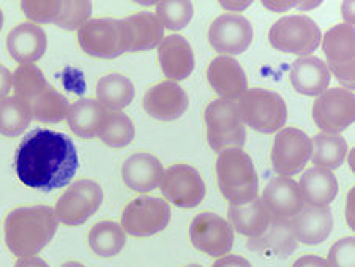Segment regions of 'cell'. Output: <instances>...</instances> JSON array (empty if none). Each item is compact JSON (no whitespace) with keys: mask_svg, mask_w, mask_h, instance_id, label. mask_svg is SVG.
I'll list each match as a JSON object with an SVG mask.
<instances>
[{"mask_svg":"<svg viewBox=\"0 0 355 267\" xmlns=\"http://www.w3.org/2000/svg\"><path fill=\"white\" fill-rule=\"evenodd\" d=\"M135 98V87L130 78L120 73H110L96 83V101L107 111H122Z\"/></svg>","mask_w":355,"mask_h":267,"instance_id":"30","label":"cell"},{"mask_svg":"<svg viewBox=\"0 0 355 267\" xmlns=\"http://www.w3.org/2000/svg\"><path fill=\"white\" fill-rule=\"evenodd\" d=\"M59 230L55 210L48 206L13 209L5 218V243L18 258L35 257L53 241Z\"/></svg>","mask_w":355,"mask_h":267,"instance_id":"2","label":"cell"},{"mask_svg":"<svg viewBox=\"0 0 355 267\" xmlns=\"http://www.w3.org/2000/svg\"><path fill=\"white\" fill-rule=\"evenodd\" d=\"M185 267H202V266H199V264H190V266H185Z\"/></svg>","mask_w":355,"mask_h":267,"instance_id":"50","label":"cell"},{"mask_svg":"<svg viewBox=\"0 0 355 267\" xmlns=\"http://www.w3.org/2000/svg\"><path fill=\"white\" fill-rule=\"evenodd\" d=\"M122 21L128 33V53L157 48L163 42L164 29L153 13H133Z\"/></svg>","mask_w":355,"mask_h":267,"instance_id":"26","label":"cell"},{"mask_svg":"<svg viewBox=\"0 0 355 267\" xmlns=\"http://www.w3.org/2000/svg\"><path fill=\"white\" fill-rule=\"evenodd\" d=\"M78 43L92 58L116 59L128 53L127 27L122 19H90L78 31Z\"/></svg>","mask_w":355,"mask_h":267,"instance_id":"7","label":"cell"},{"mask_svg":"<svg viewBox=\"0 0 355 267\" xmlns=\"http://www.w3.org/2000/svg\"><path fill=\"white\" fill-rule=\"evenodd\" d=\"M292 226H294L297 241L305 246H319L334 230L331 209L329 206L314 207L305 204L300 212L292 218Z\"/></svg>","mask_w":355,"mask_h":267,"instance_id":"25","label":"cell"},{"mask_svg":"<svg viewBox=\"0 0 355 267\" xmlns=\"http://www.w3.org/2000/svg\"><path fill=\"white\" fill-rule=\"evenodd\" d=\"M320 2H310V3H305V2H297V8H302V10H311V8H316L319 7Z\"/></svg>","mask_w":355,"mask_h":267,"instance_id":"46","label":"cell"},{"mask_svg":"<svg viewBox=\"0 0 355 267\" xmlns=\"http://www.w3.org/2000/svg\"><path fill=\"white\" fill-rule=\"evenodd\" d=\"M211 267H253L250 264L248 259L243 257H239V255H226L221 259L216 261V263Z\"/></svg>","mask_w":355,"mask_h":267,"instance_id":"40","label":"cell"},{"mask_svg":"<svg viewBox=\"0 0 355 267\" xmlns=\"http://www.w3.org/2000/svg\"><path fill=\"white\" fill-rule=\"evenodd\" d=\"M292 267H330V264L327 259L316 257V255H305L297 259Z\"/></svg>","mask_w":355,"mask_h":267,"instance_id":"41","label":"cell"},{"mask_svg":"<svg viewBox=\"0 0 355 267\" xmlns=\"http://www.w3.org/2000/svg\"><path fill=\"white\" fill-rule=\"evenodd\" d=\"M297 241L292 220L272 218L268 228L259 237L250 239L246 247L267 258H288L297 250Z\"/></svg>","mask_w":355,"mask_h":267,"instance_id":"20","label":"cell"},{"mask_svg":"<svg viewBox=\"0 0 355 267\" xmlns=\"http://www.w3.org/2000/svg\"><path fill=\"white\" fill-rule=\"evenodd\" d=\"M127 243V232L116 221L105 220L92 226L89 247L101 258H112L122 252Z\"/></svg>","mask_w":355,"mask_h":267,"instance_id":"31","label":"cell"},{"mask_svg":"<svg viewBox=\"0 0 355 267\" xmlns=\"http://www.w3.org/2000/svg\"><path fill=\"white\" fill-rule=\"evenodd\" d=\"M330 267H355V239L343 237L334 243L329 252Z\"/></svg>","mask_w":355,"mask_h":267,"instance_id":"38","label":"cell"},{"mask_svg":"<svg viewBox=\"0 0 355 267\" xmlns=\"http://www.w3.org/2000/svg\"><path fill=\"white\" fill-rule=\"evenodd\" d=\"M325 65L347 90L354 89L355 79V33L347 22L330 27L320 40Z\"/></svg>","mask_w":355,"mask_h":267,"instance_id":"9","label":"cell"},{"mask_svg":"<svg viewBox=\"0 0 355 267\" xmlns=\"http://www.w3.org/2000/svg\"><path fill=\"white\" fill-rule=\"evenodd\" d=\"M311 158V138L305 132L289 127L282 128L273 139L272 163L275 173L292 178L306 166Z\"/></svg>","mask_w":355,"mask_h":267,"instance_id":"14","label":"cell"},{"mask_svg":"<svg viewBox=\"0 0 355 267\" xmlns=\"http://www.w3.org/2000/svg\"><path fill=\"white\" fill-rule=\"evenodd\" d=\"M98 138L106 146L120 149L128 146L135 138V125L122 111H107L105 122L101 125Z\"/></svg>","mask_w":355,"mask_h":267,"instance_id":"34","label":"cell"},{"mask_svg":"<svg viewBox=\"0 0 355 267\" xmlns=\"http://www.w3.org/2000/svg\"><path fill=\"white\" fill-rule=\"evenodd\" d=\"M15 96L32 112V117L43 123L64 121L70 101L55 90L37 65H19L13 73Z\"/></svg>","mask_w":355,"mask_h":267,"instance_id":"3","label":"cell"},{"mask_svg":"<svg viewBox=\"0 0 355 267\" xmlns=\"http://www.w3.org/2000/svg\"><path fill=\"white\" fill-rule=\"evenodd\" d=\"M320 40L322 33L316 21L305 15L283 16L268 32V42L275 49L300 58H306L308 54L314 53L320 44Z\"/></svg>","mask_w":355,"mask_h":267,"instance_id":"8","label":"cell"},{"mask_svg":"<svg viewBox=\"0 0 355 267\" xmlns=\"http://www.w3.org/2000/svg\"><path fill=\"white\" fill-rule=\"evenodd\" d=\"M32 112L16 96L0 100V135L15 138L26 132L32 122Z\"/></svg>","mask_w":355,"mask_h":267,"instance_id":"33","label":"cell"},{"mask_svg":"<svg viewBox=\"0 0 355 267\" xmlns=\"http://www.w3.org/2000/svg\"><path fill=\"white\" fill-rule=\"evenodd\" d=\"M15 267H49L44 259L38 257H26L16 261Z\"/></svg>","mask_w":355,"mask_h":267,"instance_id":"43","label":"cell"},{"mask_svg":"<svg viewBox=\"0 0 355 267\" xmlns=\"http://www.w3.org/2000/svg\"><path fill=\"white\" fill-rule=\"evenodd\" d=\"M207 125V141L215 152L242 149L246 143V130L239 114L236 101L218 98L210 101L204 112Z\"/></svg>","mask_w":355,"mask_h":267,"instance_id":"6","label":"cell"},{"mask_svg":"<svg viewBox=\"0 0 355 267\" xmlns=\"http://www.w3.org/2000/svg\"><path fill=\"white\" fill-rule=\"evenodd\" d=\"M299 189L306 206L324 207L329 206L336 198L338 182L331 171L322 168H311L303 173Z\"/></svg>","mask_w":355,"mask_h":267,"instance_id":"29","label":"cell"},{"mask_svg":"<svg viewBox=\"0 0 355 267\" xmlns=\"http://www.w3.org/2000/svg\"><path fill=\"white\" fill-rule=\"evenodd\" d=\"M207 79L221 98L236 101L248 90V79L243 67L234 58L218 55L209 64Z\"/></svg>","mask_w":355,"mask_h":267,"instance_id":"19","label":"cell"},{"mask_svg":"<svg viewBox=\"0 0 355 267\" xmlns=\"http://www.w3.org/2000/svg\"><path fill=\"white\" fill-rule=\"evenodd\" d=\"M354 189L349 193V198H347V214H346V218H347V223L351 226L352 230H355V221H354Z\"/></svg>","mask_w":355,"mask_h":267,"instance_id":"44","label":"cell"},{"mask_svg":"<svg viewBox=\"0 0 355 267\" xmlns=\"http://www.w3.org/2000/svg\"><path fill=\"white\" fill-rule=\"evenodd\" d=\"M242 122L259 133H278L288 121V106L279 94L268 89H250L239 98Z\"/></svg>","mask_w":355,"mask_h":267,"instance_id":"5","label":"cell"},{"mask_svg":"<svg viewBox=\"0 0 355 267\" xmlns=\"http://www.w3.org/2000/svg\"><path fill=\"white\" fill-rule=\"evenodd\" d=\"M103 204V190L95 180L83 179L73 184L55 204V215L60 223L79 226L87 221Z\"/></svg>","mask_w":355,"mask_h":267,"instance_id":"13","label":"cell"},{"mask_svg":"<svg viewBox=\"0 0 355 267\" xmlns=\"http://www.w3.org/2000/svg\"><path fill=\"white\" fill-rule=\"evenodd\" d=\"M190 239L199 252L209 257H225L234 246L231 223L214 212H202L194 217L190 226Z\"/></svg>","mask_w":355,"mask_h":267,"instance_id":"15","label":"cell"},{"mask_svg":"<svg viewBox=\"0 0 355 267\" xmlns=\"http://www.w3.org/2000/svg\"><path fill=\"white\" fill-rule=\"evenodd\" d=\"M351 169L354 171V150L351 152Z\"/></svg>","mask_w":355,"mask_h":267,"instance_id":"49","label":"cell"},{"mask_svg":"<svg viewBox=\"0 0 355 267\" xmlns=\"http://www.w3.org/2000/svg\"><path fill=\"white\" fill-rule=\"evenodd\" d=\"M289 79L297 92L306 96H318L330 86L331 75L324 60L313 55L297 59L291 67Z\"/></svg>","mask_w":355,"mask_h":267,"instance_id":"24","label":"cell"},{"mask_svg":"<svg viewBox=\"0 0 355 267\" xmlns=\"http://www.w3.org/2000/svg\"><path fill=\"white\" fill-rule=\"evenodd\" d=\"M272 218L261 198H254L253 201L245 204L229 206V223L232 230L250 239L259 237L268 228Z\"/></svg>","mask_w":355,"mask_h":267,"instance_id":"27","label":"cell"},{"mask_svg":"<svg viewBox=\"0 0 355 267\" xmlns=\"http://www.w3.org/2000/svg\"><path fill=\"white\" fill-rule=\"evenodd\" d=\"M347 143L340 135L320 133L311 139V160L316 168L334 171L345 163Z\"/></svg>","mask_w":355,"mask_h":267,"instance_id":"32","label":"cell"},{"mask_svg":"<svg viewBox=\"0 0 355 267\" xmlns=\"http://www.w3.org/2000/svg\"><path fill=\"white\" fill-rule=\"evenodd\" d=\"M254 31L251 22L240 15H221L211 22L209 42L216 53L225 55L242 54L253 42Z\"/></svg>","mask_w":355,"mask_h":267,"instance_id":"16","label":"cell"},{"mask_svg":"<svg viewBox=\"0 0 355 267\" xmlns=\"http://www.w3.org/2000/svg\"><path fill=\"white\" fill-rule=\"evenodd\" d=\"M78 168L79 158L73 139L49 128L27 133L15 153V169L19 180L43 193L70 184Z\"/></svg>","mask_w":355,"mask_h":267,"instance_id":"1","label":"cell"},{"mask_svg":"<svg viewBox=\"0 0 355 267\" xmlns=\"http://www.w3.org/2000/svg\"><path fill=\"white\" fill-rule=\"evenodd\" d=\"M164 173L162 162L147 152L133 153L123 162L122 179L125 185L137 193H147L159 187Z\"/></svg>","mask_w":355,"mask_h":267,"instance_id":"23","label":"cell"},{"mask_svg":"<svg viewBox=\"0 0 355 267\" xmlns=\"http://www.w3.org/2000/svg\"><path fill=\"white\" fill-rule=\"evenodd\" d=\"M171 221L169 204L153 196L130 201L122 212V228L133 237H150L162 232Z\"/></svg>","mask_w":355,"mask_h":267,"instance_id":"10","label":"cell"},{"mask_svg":"<svg viewBox=\"0 0 355 267\" xmlns=\"http://www.w3.org/2000/svg\"><path fill=\"white\" fill-rule=\"evenodd\" d=\"M159 189L171 204L182 209L199 206L205 198V182L194 166L185 163L173 164L162 175Z\"/></svg>","mask_w":355,"mask_h":267,"instance_id":"12","label":"cell"},{"mask_svg":"<svg viewBox=\"0 0 355 267\" xmlns=\"http://www.w3.org/2000/svg\"><path fill=\"white\" fill-rule=\"evenodd\" d=\"M60 267H85V266H84V264H81V263H78V261H70V263L62 264Z\"/></svg>","mask_w":355,"mask_h":267,"instance_id":"47","label":"cell"},{"mask_svg":"<svg viewBox=\"0 0 355 267\" xmlns=\"http://www.w3.org/2000/svg\"><path fill=\"white\" fill-rule=\"evenodd\" d=\"M261 200L273 218L292 220L305 206L299 184L294 179L283 175L268 182Z\"/></svg>","mask_w":355,"mask_h":267,"instance_id":"21","label":"cell"},{"mask_svg":"<svg viewBox=\"0 0 355 267\" xmlns=\"http://www.w3.org/2000/svg\"><path fill=\"white\" fill-rule=\"evenodd\" d=\"M264 5V8L270 10V11H288L291 8L297 7V2H289V0H286V2H277V0H267V2H262Z\"/></svg>","mask_w":355,"mask_h":267,"instance_id":"42","label":"cell"},{"mask_svg":"<svg viewBox=\"0 0 355 267\" xmlns=\"http://www.w3.org/2000/svg\"><path fill=\"white\" fill-rule=\"evenodd\" d=\"M48 48V35L38 24L22 22L13 27L7 35L10 58L21 65H33L43 58Z\"/></svg>","mask_w":355,"mask_h":267,"instance_id":"18","label":"cell"},{"mask_svg":"<svg viewBox=\"0 0 355 267\" xmlns=\"http://www.w3.org/2000/svg\"><path fill=\"white\" fill-rule=\"evenodd\" d=\"M11 89H13V73L7 67L0 65V100L7 98Z\"/></svg>","mask_w":355,"mask_h":267,"instance_id":"39","label":"cell"},{"mask_svg":"<svg viewBox=\"0 0 355 267\" xmlns=\"http://www.w3.org/2000/svg\"><path fill=\"white\" fill-rule=\"evenodd\" d=\"M194 15V7L188 0H169L158 2L155 16L162 22L163 29L182 31L190 24Z\"/></svg>","mask_w":355,"mask_h":267,"instance_id":"35","label":"cell"},{"mask_svg":"<svg viewBox=\"0 0 355 267\" xmlns=\"http://www.w3.org/2000/svg\"><path fill=\"white\" fill-rule=\"evenodd\" d=\"M62 2H21V10L24 11L26 16L33 22H54L59 16Z\"/></svg>","mask_w":355,"mask_h":267,"instance_id":"37","label":"cell"},{"mask_svg":"<svg viewBox=\"0 0 355 267\" xmlns=\"http://www.w3.org/2000/svg\"><path fill=\"white\" fill-rule=\"evenodd\" d=\"M107 110L94 98H79L67 112L68 127L79 138H95L98 136L101 125L105 122Z\"/></svg>","mask_w":355,"mask_h":267,"instance_id":"28","label":"cell"},{"mask_svg":"<svg viewBox=\"0 0 355 267\" xmlns=\"http://www.w3.org/2000/svg\"><path fill=\"white\" fill-rule=\"evenodd\" d=\"M314 123L325 135H340L355 119V96L345 87L327 89L313 105Z\"/></svg>","mask_w":355,"mask_h":267,"instance_id":"11","label":"cell"},{"mask_svg":"<svg viewBox=\"0 0 355 267\" xmlns=\"http://www.w3.org/2000/svg\"><path fill=\"white\" fill-rule=\"evenodd\" d=\"M92 3L87 0H79V2H62L59 16H57L54 24L65 31H79L90 21Z\"/></svg>","mask_w":355,"mask_h":267,"instance_id":"36","label":"cell"},{"mask_svg":"<svg viewBox=\"0 0 355 267\" xmlns=\"http://www.w3.org/2000/svg\"><path fill=\"white\" fill-rule=\"evenodd\" d=\"M251 2H221V7L227 11H242L250 7Z\"/></svg>","mask_w":355,"mask_h":267,"instance_id":"45","label":"cell"},{"mask_svg":"<svg viewBox=\"0 0 355 267\" xmlns=\"http://www.w3.org/2000/svg\"><path fill=\"white\" fill-rule=\"evenodd\" d=\"M142 105L148 116L163 122H171L185 114L190 100L179 84L174 81H163L147 90Z\"/></svg>","mask_w":355,"mask_h":267,"instance_id":"17","label":"cell"},{"mask_svg":"<svg viewBox=\"0 0 355 267\" xmlns=\"http://www.w3.org/2000/svg\"><path fill=\"white\" fill-rule=\"evenodd\" d=\"M3 21H5V15H3L2 8H0V31H2V27H3Z\"/></svg>","mask_w":355,"mask_h":267,"instance_id":"48","label":"cell"},{"mask_svg":"<svg viewBox=\"0 0 355 267\" xmlns=\"http://www.w3.org/2000/svg\"><path fill=\"white\" fill-rule=\"evenodd\" d=\"M162 71L171 81H183L194 70V53L190 42L182 35L164 37L158 46Z\"/></svg>","mask_w":355,"mask_h":267,"instance_id":"22","label":"cell"},{"mask_svg":"<svg viewBox=\"0 0 355 267\" xmlns=\"http://www.w3.org/2000/svg\"><path fill=\"white\" fill-rule=\"evenodd\" d=\"M216 178L221 195L231 204H245L257 198L259 179L254 163L242 149H226L216 160Z\"/></svg>","mask_w":355,"mask_h":267,"instance_id":"4","label":"cell"}]
</instances>
